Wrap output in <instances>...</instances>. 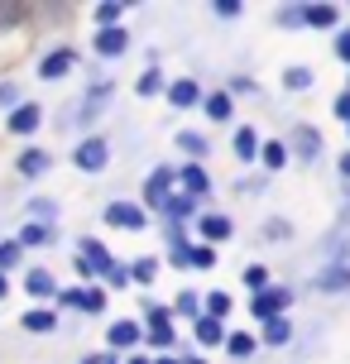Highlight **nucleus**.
Here are the masks:
<instances>
[{
	"instance_id": "f257e3e1",
	"label": "nucleus",
	"mask_w": 350,
	"mask_h": 364,
	"mask_svg": "<svg viewBox=\"0 0 350 364\" xmlns=\"http://www.w3.org/2000/svg\"><path fill=\"white\" fill-rule=\"evenodd\" d=\"M106 220H111L115 230H144V206H134V201H111L106 206Z\"/></svg>"
},
{
	"instance_id": "f03ea898",
	"label": "nucleus",
	"mask_w": 350,
	"mask_h": 364,
	"mask_svg": "<svg viewBox=\"0 0 350 364\" xmlns=\"http://www.w3.org/2000/svg\"><path fill=\"white\" fill-rule=\"evenodd\" d=\"M111 264H115V259L106 255L101 240H82V245H77V269H82V273H106Z\"/></svg>"
},
{
	"instance_id": "7ed1b4c3",
	"label": "nucleus",
	"mask_w": 350,
	"mask_h": 364,
	"mask_svg": "<svg viewBox=\"0 0 350 364\" xmlns=\"http://www.w3.org/2000/svg\"><path fill=\"white\" fill-rule=\"evenodd\" d=\"M173 178H178L173 168H154V173H149V182H144V201H149V206L164 211V201L173 197Z\"/></svg>"
},
{
	"instance_id": "20e7f679",
	"label": "nucleus",
	"mask_w": 350,
	"mask_h": 364,
	"mask_svg": "<svg viewBox=\"0 0 350 364\" xmlns=\"http://www.w3.org/2000/svg\"><path fill=\"white\" fill-rule=\"evenodd\" d=\"M293 297H288V288H259L255 297V316H264V321H274V316H283V307H288Z\"/></svg>"
},
{
	"instance_id": "39448f33",
	"label": "nucleus",
	"mask_w": 350,
	"mask_h": 364,
	"mask_svg": "<svg viewBox=\"0 0 350 364\" xmlns=\"http://www.w3.org/2000/svg\"><path fill=\"white\" fill-rule=\"evenodd\" d=\"M73 164H77V168H87V173L106 168V139H82V144L73 149Z\"/></svg>"
},
{
	"instance_id": "423d86ee",
	"label": "nucleus",
	"mask_w": 350,
	"mask_h": 364,
	"mask_svg": "<svg viewBox=\"0 0 350 364\" xmlns=\"http://www.w3.org/2000/svg\"><path fill=\"white\" fill-rule=\"evenodd\" d=\"M125 48H129V34L120 29V24H106V29L96 34V53L101 58H120Z\"/></svg>"
},
{
	"instance_id": "0eeeda50",
	"label": "nucleus",
	"mask_w": 350,
	"mask_h": 364,
	"mask_svg": "<svg viewBox=\"0 0 350 364\" xmlns=\"http://www.w3.org/2000/svg\"><path fill=\"white\" fill-rule=\"evenodd\" d=\"M63 302L96 316V311H106V292H101V288H73V292H63Z\"/></svg>"
},
{
	"instance_id": "6e6552de",
	"label": "nucleus",
	"mask_w": 350,
	"mask_h": 364,
	"mask_svg": "<svg viewBox=\"0 0 350 364\" xmlns=\"http://www.w3.org/2000/svg\"><path fill=\"white\" fill-rule=\"evenodd\" d=\"M149 341H154V346H168V341H173V316H168L164 307H149Z\"/></svg>"
},
{
	"instance_id": "1a4fd4ad",
	"label": "nucleus",
	"mask_w": 350,
	"mask_h": 364,
	"mask_svg": "<svg viewBox=\"0 0 350 364\" xmlns=\"http://www.w3.org/2000/svg\"><path fill=\"white\" fill-rule=\"evenodd\" d=\"M168 101H173L178 110H192L197 101H202V87H197V82H187V77H183V82H173V87H168Z\"/></svg>"
},
{
	"instance_id": "9d476101",
	"label": "nucleus",
	"mask_w": 350,
	"mask_h": 364,
	"mask_svg": "<svg viewBox=\"0 0 350 364\" xmlns=\"http://www.w3.org/2000/svg\"><path fill=\"white\" fill-rule=\"evenodd\" d=\"M73 63H77V53H73V48H53V53L43 58V68H38V77H63L68 68H73Z\"/></svg>"
},
{
	"instance_id": "9b49d317",
	"label": "nucleus",
	"mask_w": 350,
	"mask_h": 364,
	"mask_svg": "<svg viewBox=\"0 0 350 364\" xmlns=\"http://www.w3.org/2000/svg\"><path fill=\"white\" fill-rule=\"evenodd\" d=\"M48 168H53V159H48L43 149H24V154H19V173H24V178H38V173H48Z\"/></svg>"
},
{
	"instance_id": "f8f14e48",
	"label": "nucleus",
	"mask_w": 350,
	"mask_h": 364,
	"mask_svg": "<svg viewBox=\"0 0 350 364\" xmlns=\"http://www.w3.org/2000/svg\"><path fill=\"white\" fill-rule=\"evenodd\" d=\"M183 269H216V250H211V245H187Z\"/></svg>"
},
{
	"instance_id": "ddd939ff",
	"label": "nucleus",
	"mask_w": 350,
	"mask_h": 364,
	"mask_svg": "<svg viewBox=\"0 0 350 364\" xmlns=\"http://www.w3.org/2000/svg\"><path fill=\"white\" fill-rule=\"evenodd\" d=\"M38 120H43V110H38V106L10 110V129H15V134H29V129H38Z\"/></svg>"
},
{
	"instance_id": "4468645a",
	"label": "nucleus",
	"mask_w": 350,
	"mask_h": 364,
	"mask_svg": "<svg viewBox=\"0 0 350 364\" xmlns=\"http://www.w3.org/2000/svg\"><path fill=\"white\" fill-rule=\"evenodd\" d=\"M302 24H312V29H332V24H336V5H307V10H302Z\"/></svg>"
},
{
	"instance_id": "2eb2a0df",
	"label": "nucleus",
	"mask_w": 350,
	"mask_h": 364,
	"mask_svg": "<svg viewBox=\"0 0 350 364\" xmlns=\"http://www.w3.org/2000/svg\"><path fill=\"white\" fill-rule=\"evenodd\" d=\"M53 225H43V220H34V225H24V235H19V250H24V245H53Z\"/></svg>"
},
{
	"instance_id": "dca6fc26",
	"label": "nucleus",
	"mask_w": 350,
	"mask_h": 364,
	"mask_svg": "<svg viewBox=\"0 0 350 364\" xmlns=\"http://www.w3.org/2000/svg\"><path fill=\"white\" fill-rule=\"evenodd\" d=\"M183 187L192 192V197H206V192H211V178H206L202 168L192 164V168H183Z\"/></svg>"
},
{
	"instance_id": "f3484780",
	"label": "nucleus",
	"mask_w": 350,
	"mask_h": 364,
	"mask_svg": "<svg viewBox=\"0 0 350 364\" xmlns=\"http://www.w3.org/2000/svg\"><path fill=\"white\" fill-rule=\"evenodd\" d=\"M106 336H111V346H115V350H125V346H134V341H139V326H134V321H115Z\"/></svg>"
},
{
	"instance_id": "a211bd4d",
	"label": "nucleus",
	"mask_w": 350,
	"mask_h": 364,
	"mask_svg": "<svg viewBox=\"0 0 350 364\" xmlns=\"http://www.w3.org/2000/svg\"><path fill=\"white\" fill-rule=\"evenodd\" d=\"M24 331H38V336H43V331H58V316L48 307H34L29 316H24Z\"/></svg>"
},
{
	"instance_id": "6ab92c4d",
	"label": "nucleus",
	"mask_w": 350,
	"mask_h": 364,
	"mask_svg": "<svg viewBox=\"0 0 350 364\" xmlns=\"http://www.w3.org/2000/svg\"><path fill=\"white\" fill-rule=\"evenodd\" d=\"M197 341H202V346H221V341H226L221 321H211V316H197Z\"/></svg>"
},
{
	"instance_id": "aec40b11",
	"label": "nucleus",
	"mask_w": 350,
	"mask_h": 364,
	"mask_svg": "<svg viewBox=\"0 0 350 364\" xmlns=\"http://www.w3.org/2000/svg\"><path fill=\"white\" fill-rule=\"evenodd\" d=\"M29 292H34V297H53V292H58L53 273H48V269H34V273H29Z\"/></svg>"
},
{
	"instance_id": "412c9836",
	"label": "nucleus",
	"mask_w": 350,
	"mask_h": 364,
	"mask_svg": "<svg viewBox=\"0 0 350 364\" xmlns=\"http://www.w3.org/2000/svg\"><path fill=\"white\" fill-rule=\"evenodd\" d=\"M317 288H327V292L350 288V269H327V273H317Z\"/></svg>"
},
{
	"instance_id": "4be33fe9",
	"label": "nucleus",
	"mask_w": 350,
	"mask_h": 364,
	"mask_svg": "<svg viewBox=\"0 0 350 364\" xmlns=\"http://www.w3.org/2000/svg\"><path fill=\"white\" fill-rule=\"evenodd\" d=\"M235 154H240V159H255V154H259V134H255L250 125H240V134H235Z\"/></svg>"
},
{
	"instance_id": "5701e85b",
	"label": "nucleus",
	"mask_w": 350,
	"mask_h": 364,
	"mask_svg": "<svg viewBox=\"0 0 350 364\" xmlns=\"http://www.w3.org/2000/svg\"><path fill=\"white\" fill-rule=\"evenodd\" d=\"M226 311H230V292H206V316L221 321Z\"/></svg>"
},
{
	"instance_id": "b1692460",
	"label": "nucleus",
	"mask_w": 350,
	"mask_h": 364,
	"mask_svg": "<svg viewBox=\"0 0 350 364\" xmlns=\"http://www.w3.org/2000/svg\"><path fill=\"white\" fill-rule=\"evenodd\" d=\"M202 235L206 240H226L230 235V220L226 216H202Z\"/></svg>"
},
{
	"instance_id": "393cba45",
	"label": "nucleus",
	"mask_w": 350,
	"mask_h": 364,
	"mask_svg": "<svg viewBox=\"0 0 350 364\" xmlns=\"http://www.w3.org/2000/svg\"><path fill=\"white\" fill-rule=\"evenodd\" d=\"M206 115H211V120H230V96H226V91L206 96Z\"/></svg>"
},
{
	"instance_id": "a878e982",
	"label": "nucleus",
	"mask_w": 350,
	"mask_h": 364,
	"mask_svg": "<svg viewBox=\"0 0 350 364\" xmlns=\"http://www.w3.org/2000/svg\"><path fill=\"white\" fill-rule=\"evenodd\" d=\"M288 336H293V326H288V321H283V316H274V321H269V326H264V341H269V346H283V341H288Z\"/></svg>"
},
{
	"instance_id": "bb28decb",
	"label": "nucleus",
	"mask_w": 350,
	"mask_h": 364,
	"mask_svg": "<svg viewBox=\"0 0 350 364\" xmlns=\"http://www.w3.org/2000/svg\"><path fill=\"white\" fill-rule=\"evenodd\" d=\"M19 255H24V250H19V240H5V245H0V273H5V269H15Z\"/></svg>"
},
{
	"instance_id": "cd10ccee",
	"label": "nucleus",
	"mask_w": 350,
	"mask_h": 364,
	"mask_svg": "<svg viewBox=\"0 0 350 364\" xmlns=\"http://www.w3.org/2000/svg\"><path fill=\"white\" fill-rule=\"evenodd\" d=\"M226 350H230L235 360H250V355H255V341H250V336H230V341H226Z\"/></svg>"
},
{
	"instance_id": "c85d7f7f",
	"label": "nucleus",
	"mask_w": 350,
	"mask_h": 364,
	"mask_svg": "<svg viewBox=\"0 0 350 364\" xmlns=\"http://www.w3.org/2000/svg\"><path fill=\"white\" fill-rule=\"evenodd\" d=\"M297 144H302V154H307V159H317V154H322V134H312V129H297Z\"/></svg>"
},
{
	"instance_id": "c756f323",
	"label": "nucleus",
	"mask_w": 350,
	"mask_h": 364,
	"mask_svg": "<svg viewBox=\"0 0 350 364\" xmlns=\"http://www.w3.org/2000/svg\"><path fill=\"white\" fill-rule=\"evenodd\" d=\"M283 82H288L293 91H302V87H312V73H307V68H288V73H283Z\"/></svg>"
},
{
	"instance_id": "7c9ffc66",
	"label": "nucleus",
	"mask_w": 350,
	"mask_h": 364,
	"mask_svg": "<svg viewBox=\"0 0 350 364\" xmlns=\"http://www.w3.org/2000/svg\"><path fill=\"white\" fill-rule=\"evenodd\" d=\"M288 164V149L283 144H264V168H283Z\"/></svg>"
},
{
	"instance_id": "2f4dec72",
	"label": "nucleus",
	"mask_w": 350,
	"mask_h": 364,
	"mask_svg": "<svg viewBox=\"0 0 350 364\" xmlns=\"http://www.w3.org/2000/svg\"><path fill=\"white\" fill-rule=\"evenodd\" d=\"M164 211H168L173 220H183L187 211H192V197H168V201H164Z\"/></svg>"
},
{
	"instance_id": "473e14b6",
	"label": "nucleus",
	"mask_w": 350,
	"mask_h": 364,
	"mask_svg": "<svg viewBox=\"0 0 350 364\" xmlns=\"http://www.w3.org/2000/svg\"><path fill=\"white\" fill-rule=\"evenodd\" d=\"M178 311L197 321V316H202V307H197V292H178Z\"/></svg>"
},
{
	"instance_id": "72a5a7b5",
	"label": "nucleus",
	"mask_w": 350,
	"mask_h": 364,
	"mask_svg": "<svg viewBox=\"0 0 350 364\" xmlns=\"http://www.w3.org/2000/svg\"><path fill=\"white\" fill-rule=\"evenodd\" d=\"M178 144H183L187 154H206V139H202V134H192V129H183V134H178Z\"/></svg>"
},
{
	"instance_id": "f704fd0d",
	"label": "nucleus",
	"mask_w": 350,
	"mask_h": 364,
	"mask_svg": "<svg viewBox=\"0 0 350 364\" xmlns=\"http://www.w3.org/2000/svg\"><path fill=\"white\" fill-rule=\"evenodd\" d=\"M154 273H159V264H154V259H139V264L129 269V278H139V283H149Z\"/></svg>"
},
{
	"instance_id": "c9c22d12",
	"label": "nucleus",
	"mask_w": 350,
	"mask_h": 364,
	"mask_svg": "<svg viewBox=\"0 0 350 364\" xmlns=\"http://www.w3.org/2000/svg\"><path fill=\"white\" fill-rule=\"evenodd\" d=\"M106 283H111V288H125V283H129V269H125V264H111V269H106Z\"/></svg>"
},
{
	"instance_id": "e433bc0d",
	"label": "nucleus",
	"mask_w": 350,
	"mask_h": 364,
	"mask_svg": "<svg viewBox=\"0 0 350 364\" xmlns=\"http://www.w3.org/2000/svg\"><path fill=\"white\" fill-rule=\"evenodd\" d=\"M96 19H101V24H115V19H120V5H115V0L96 5Z\"/></svg>"
},
{
	"instance_id": "4c0bfd02",
	"label": "nucleus",
	"mask_w": 350,
	"mask_h": 364,
	"mask_svg": "<svg viewBox=\"0 0 350 364\" xmlns=\"http://www.w3.org/2000/svg\"><path fill=\"white\" fill-rule=\"evenodd\" d=\"M159 87H164V77H159V73H144V77H139V96H154Z\"/></svg>"
},
{
	"instance_id": "58836bf2",
	"label": "nucleus",
	"mask_w": 350,
	"mask_h": 364,
	"mask_svg": "<svg viewBox=\"0 0 350 364\" xmlns=\"http://www.w3.org/2000/svg\"><path fill=\"white\" fill-rule=\"evenodd\" d=\"M278 24H288V29H293V24H302V10H297V5H288V10H278Z\"/></svg>"
},
{
	"instance_id": "ea45409f",
	"label": "nucleus",
	"mask_w": 350,
	"mask_h": 364,
	"mask_svg": "<svg viewBox=\"0 0 350 364\" xmlns=\"http://www.w3.org/2000/svg\"><path fill=\"white\" fill-rule=\"evenodd\" d=\"M19 19H24L19 5H0V24H19Z\"/></svg>"
},
{
	"instance_id": "a19ab883",
	"label": "nucleus",
	"mask_w": 350,
	"mask_h": 364,
	"mask_svg": "<svg viewBox=\"0 0 350 364\" xmlns=\"http://www.w3.org/2000/svg\"><path fill=\"white\" fill-rule=\"evenodd\" d=\"M336 115L350 125V91H341V96H336Z\"/></svg>"
},
{
	"instance_id": "79ce46f5",
	"label": "nucleus",
	"mask_w": 350,
	"mask_h": 364,
	"mask_svg": "<svg viewBox=\"0 0 350 364\" xmlns=\"http://www.w3.org/2000/svg\"><path fill=\"white\" fill-rule=\"evenodd\" d=\"M264 278H269L264 269H250V273H245V283H250V288H264Z\"/></svg>"
},
{
	"instance_id": "37998d69",
	"label": "nucleus",
	"mask_w": 350,
	"mask_h": 364,
	"mask_svg": "<svg viewBox=\"0 0 350 364\" xmlns=\"http://www.w3.org/2000/svg\"><path fill=\"white\" fill-rule=\"evenodd\" d=\"M336 53H341V58H346V63H350V29H346V34H341V38H336Z\"/></svg>"
},
{
	"instance_id": "c03bdc74",
	"label": "nucleus",
	"mask_w": 350,
	"mask_h": 364,
	"mask_svg": "<svg viewBox=\"0 0 350 364\" xmlns=\"http://www.w3.org/2000/svg\"><path fill=\"white\" fill-rule=\"evenodd\" d=\"M10 101H15V82H10V87H0V106H10Z\"/></svg>"
},
{
	"instance_id": "a18cd8bd",
	"label": "nucleus",
	"mask_w": 350,
	"mask_h": 364,
	"mask_svg": "<svg viewBox=\"0 0 350 364\" xmlns=\"http://www.w3.org/2000/svg\"><path fill=\"white\" fill-rule=\"evenodd\" d=\"M5 292H10V278H5V273H0V297H5Z\"/></svg>"
},
{
	"instance_id": "49530a36",
	"label": "nucleus",
	"mask_w": 350,
	"mask_h": 364,
	"mask_svg": "<svg viewBox=\"0 0 350 364\" xmlns=\"http://www.w3.org/2000/svg\"><path fill=\"white\" fill-rule=\"evenodd\" d=\"M341 173H346V178H350V154H346V159H341Z\"/></svg>"
},
{
	"instance_id": "de8ad7c7",
	"label": "nucleus",
	"mask_w": 350,
	"mask_h": 364,
	"mask_svg": "<svg viewBox=\"0 0 350 364\" xmlns=\"http://www.w3.org/2000/svg\"><path fill=\"white\" fill-rule=\"evenodd\" d=\"M96 364H115V360H111V355H106V360H96Z\"/></svg>"
},
{
	"instance_id": "09e8293b",
	"label": "nucleus",
	"mask_w": 350,
	"mask_h": 364,
	"mask_svg": "<svg viewBox=\"0 0 350 364\" xmlns=\"http://www.w3.org/2000/svg\"><path fill=\"white\" fill-rule=\"evenodd\" d=\"M159 364H183V360H159Z\"/></svg>"
},
{
	"instance_id": "8fccbe9b",
	"label": "nucleus",
	"mask_w": 350,
	"mask_h": 364,
	"mask_svg": "<svg viewBox=\"0 0 350 364\" xmlns=\"http://www.w3.org/2000/svg\"><path fill=\"white\" fill-rule=\"evenodd\" d=\"M129 364H149V360H129Z\"/></svg>"
},
{
	"instance_id": "3c124183",
	"label": "nucleus",
	"mask_w": 350,
	"mask_h": 364,
	"mask_svg": "<svg viewBox=\"0 0 350 364\" xmlns=\"http://www.w3.org/2000/svg\"><path fill=\"white\" fill-rule=\"evenodd\" d=\"M82 364H96V360H82Z\"/></svg>"
}]
</instances>
